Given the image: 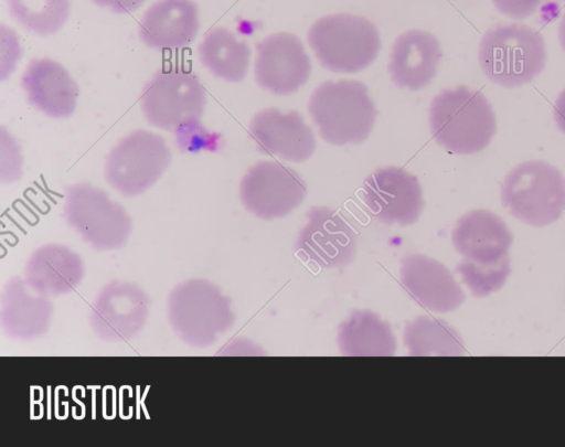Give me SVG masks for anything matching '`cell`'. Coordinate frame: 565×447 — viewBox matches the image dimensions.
<instances>
[{
    "instance_id": "6da1fadb",
    "label": "cell",
    "mask_w": 565,
    "mask_h": 447,
    "mask_svg": "<svg viewBox=\"0 0 565 447\" xmlns=\"http://www.w3.org/2000/svg\"><path fill=\"white\" fill-rule=\"evenodd\" d=\"M429 129L435 141L456 155L483 150L497 131L487 97L468 86L440 91L429 106Z\"/></svg>"
},
{
    "instance_id": "7a4b0ae2",
    "label": "cell",
    "mask_w": 565,
    "mask_h": 447,
    "mask_svg": "<svg viewBox=\"0 0 565 447\" xmlns=\"http://www.w3.org/2000/svg\"><path fill=\"white\" fill-rule=\"evenodd\" d=\"M543 36L524 23H497L480 39L478 61L487 78L504 88L531 83L544 68Z\"/></svg>"
},
{
    "instance_id": "3957f363",
    "label": "cell",
    "mask_w": 565,
    "mask_h": 447,
    "mask_svg": "<svg viewBox=\"0 0 565 447\" xmlns=\"http://www.w3.org/2000/svg\"><path fill=\"white\" fill-rule=\"evenodd\" d=\"M174 334L193 348H207L235 322L231 299L211 280L191 278L175 285L167 299Z\"/></svg>"
},
{
    "instance_id": "277c9868",
    "label": "cell",
    "mask_w": 565,
    "mask_h": 447,
    "mask_svg": "<svg viewBox=\"0 0 565 447\" xmlns=\"http://www.w3.org/2000/svg\"><path fill=\"white\" fill-rule=\"evenodd\" d=\"M308 111L320 137L335 146L364 141L376 117L367 87L350 79L320 84L309 98Z\"/></svg>"
},
{
    "instance_id": "5b68a950",
    "label": "cell",
    "mask_w": 565,
    "mask_h": 447,
    "mask_svg": "<svg viewBox=\"0 0 565 447\" xmlns=\"http://www.w3.org/2000/svg\"><path fill=\"white\" fill-rule=\"evenodd\" d=\"M308 43L319 63L334 73L363 71L376 58L381 39L366 18L332 13L318 19L307 32Z\"/></svg>"
},
{
    "instance_id": "8992f818",
    "label": "cell",
    "mask_w": 565,
    "mask_h": 447,
    "mask_svg": "<svg viewBox=\"0 0 565 447\" xmlns=\"http://www.w3.org/2000/svg\"><path fill=\"white\" fill-rule=\"evenodd\" d=\"M501 201L516 220L531 226L550 225L565 210V177L543 160L521 162L504 177Z\"/></svg>"
},
{
    "instance_id": "52a82bcc",
    "label": "cell",
    "mask_w": 565,
    "mask_h": 447,
    "mask_svg": "<svg viewBox=\"0 0 565 447\" xmlns=\"http://www.w3.org/2000/svg\"><path fill=\"white\" fill-rule=\"evenodd\" d=\"M63 216L67 225L97 251L121 248L132 231L126 209L88 182L65 188Z\"/></svg>"
},
{
    "instance_id": "ba28073f",
    "label": "cell",
    "mask_w": 565,
    "mask_h": 447,
    "mask_svg": "<svg viewBox=\"0 0 565 447\" xmlns=\"http://www.w3.org/2000/svg\"><path fill=\"white\" fill-rule=\"evenodd\" d=\"M205 105V91L198 76L180 66L156 72L140 95L145 118L163 130L177 131L199 124Z\"/></svg>"
},
{
    "instance_id": "9c48e42d",
    "label": "cell",
    "mask_w": 565,
    "mask_h": 447,
    "mask_svg": "<svg viewBox=\"0 0 565 447\" xmlns=\"http://www.w3.org/2000/svg\"><path fill=\"white\" fill-rule=\"evenodd\" d=\"M171 159V151L161 136L137 129L121 138L107 155L105 178L121 195L137 196L160 179Z\"/></svg>"
},
{
    "instance_id": "30bf717a",
    "label": "cell",
    "mask_w": 565,
    "mask_h": 447,
    "mask_svg": "<svg viewBox=\"0 0 565 447\" xmlns=\"http://www.w3.org/2000/svg\"><path fill=\"white\" fill-rule=\"evenodd\" d=\"M307 185L301 175L277 161H258L241 180L244 207L262 220L288 215L305 200Z\"/></svg>"
},
{
    "instance_id": "8fae6325",
    "label": "cell",
    "mask_w": 565,
    "mask_h": 447,
    "mask_svg": "<svg viewBox=\"0 0 565 447\" xmlns=\"http://www.w3.org/2000/svg\"><path fill=\"white\" fill-rule=\"evenodd\" d=\"M150 312L146 291L131 281L111 280L104 285L90 305L88 322L94 334L110 343L136 338Z\"/></svg>"
},
{
    "instance_id": "7c38bea8",
    "label": "cell",
    "mask_w": 565,
    "mask_h": 447,
    "mask_svg": "<svg viewBox=\"0 0 565 447\" xmlns=\"http://www.w3.org/2000/svg\"><path fill=\"white\" fill-rule=\"evenodd\" d=\"M358 235L348 220L327 206H312L299 231L295 253L303 262L322 268L349 265L356 252Z\"/></svg>"
},
{
    "instance_id": "4fadbf2b",
    "label": "cell",
    "mask_w": 565,
    "mask_h": 447,
    "mask_svg": "<svg viewBox=\"0 0 565 447\" xmlns=\"http://www.w3.org/2000/svg\"><path fill=\"white\" fill-rule=\"evenodd\" d=\"M361 199L374 219L390 225L415 223L424 207L418 179L398 167L372 172L363 183Z\"/></svg>"
},
{
    "instance_id": "5bb4252c",
    "label": "cell",
    "mask_w": 565,
    "mask_h": 447,
    "mask_svg": "<svg viewBox=\"0 0 565 447\" xmlns=\"http://www.w3.org/2000/svg\"><path fill=\"white\" fill-rule=\"evenodd\" d=\"M256 52L254 76L260 88L286 96L307 83L310 57L297 35L289 32L270 34L256 44Z\"/></svg>"
},
{
    "instance_id": "9a60e30c",
    "label": "cell",
    "mask_w": 565,
    "mask_h": 447,
    "mask_svg": "<svg viewBox=\"0 0 565 447\" xmlns=\"http://www.w3.org/2000/svg\"><path fill=\"white\" fill-rule=\"evenodd\" d=\"M248 131L260 152L285 161L303 162L317 146L312 129L296 110L263 109L252 118Z\"/></svg>"
},
{
    "instance_id": "2e32d148",
    "label": "cell",
    "mask_w": 565,
    "mask_h": 447,
    "mask_svg": "<svg viewBox=\"0 0 565 447\" xmlns=\"http://www.w3.org/2000/svg\"><path fill=\"white\" fill-rule=\"evenodd\" d=\"M401 285L415 302L433 312H451L465 301V294L450 270L425 255L403 258Z\"/></svg>"
},
{
    "instance_id": "e0dca14e",
    "label": "cell",
    "mask_w": 565,
    "mask_h": 447,
    "mask_svg": "<svg viewBox=\"0 0 565 447\" xmlns=\"http://www.w3.org/2000/svg\"><path fill=\"white\" fill-rule=\"evenodd\" d=\"M53 318L50 297L33 290L14 276L7 280L0 296V324L12 340L32 341L46 334Z\"/></svg>"
},
{
    "instance_id": "ac0fdd59",
    "label": "cell",
    "mask_w": 565,
    "mask_h": 447,
    "mask_svg": "<svg viewBox=\"0 0 565 447\" xmlns=\"http://www.w3.org/2000/svg\"><path fill=\"white\" fill-rule=\"evenodd\" d=\"M21 86L29 104L49 117L67 118L76 108L78 86L54 60H31L21 76Z\"/></svg>"
},
{
    "instance_id": "d6986e66",
    "label": "cell",
    "mask_w": 565,
    "mask_h": 447,
    "mask_svg": "<svg viewBox=\"0 0 565 447\" xmlns=\"http://www.w3.org/2000/svg\"><path fill=\"white\" fill-rule=\"evenodd\" d=\"M200 29L199 8L193 0H157L139 22V38L151 49H183Z\"/></svg>"
},
{
    "instance_id": "ffe728a7",
    "label": "cell",
    "mask_w": 565,
    "mask_h": 447,
    "mask_svg": "<svg viewBox=\"0 0 565 447\" xmlns=\"http://www.w3.org/2000/svg\"><path fill=\"white\" fill-rule=\"evenodd\" d=\"M84 274L83 259L76 252L63 244L49 243L30 254L22 277L39 294L57 297L74 291Z\"/></svg>"
},
{
    "instance_id": "44dd1931",
    "label": "cell",
    "mask_w": 565,
    "mask_h": 447,
    "mask_svg": "<svg viewBox=\"0 0 565 447\" xmlns=\"http://www.w3.org/2000/svg\"><path fill=\"white\" fill-rule=\"evenodd\" d=\"M451 241L463 259L494 263L509 256L512 234L498 214L477 209L459 217Z\"/></svg>"
},
{
    "instance_id": "7402d4cb",
    "label": "cell",
    "mask_w": 565,
    "mask_h": 447,
    "mask_svg": "<svg viewBox=\"0 0 565 447\" xmlns=\"http://www.w3.org/2000/svg\"><path fill=\"white\" fill-rule=\"evenodd\" d=\"M441 50L437 38L423 30H408L393 43L388 72L401 88L422 89L437 73Z\"/></svg>"
},
{
    "instance_id": "603a6c76",
    "label": "cell",
    "mask_w": 565,
    "mask_h": 447,
    "mask_svg": "<svg viewBox=\"0 0 565 447\" xmlns=\"http://www.w3.org/2000/svg\"><path fill=\"white\" fill-rule=\"evenodd\" d=\"M338 345L343 355L388 356L396 351V339L391 326L370 310H354L342 321Z\"/></svg>"
},
{
    "instance_id": "cb8c5ba5",
    "label": "cell",
    "mask_w": 565,
    "mask_h": 447,
    "mask_svg": "<svg viewBox=\"0 0 565 447\" xmlns=\"http://www.w3.org/2000/svg\"><path fill=\"white\" fill-rule=\"evenodd\" d=\"M201 63L217 78L237 83L245 78L250 49L228 29L218 26L206 32L198 47Z\"/></svg>"
},
{
    "instance_id": "d4e9b609",
    "label": "cell",
    "mask_w": 565,
    "mask_h": 447,
    "mask_svg": "<svg viewBox=\"0 0 565 447\" xmlns=\"http://www.w3.org/2000/svg\"><path fill=\"white\" fill-rule=\"evenodd\" d=\"M404 344L414 356H457L465 353L459 333L446 321L431 317H417L407 322Z\"/></svg>"
},
{
    "instance_id": "484cf974",
    "label": "cell",
    "mask_w": 565,
    "mask_h": 447,
    "mask_svg": "<svg viewBox=\"0 0 565 447\" xmlns=\"http://www.w3.org/2000/svg\"><path fill=\"white\" fill-rule=\"evenodd\" d=\"M6 3L14 21L40 36L60 31L71 12L70 0H6Z\"/></svg>"
},
{
    "instance_id": "4316f807",
    "label": "cell",
    "mask_w": 565,
    "mask_h": 447,
    "mask_svg": "<svg viewBox=\"0 0 565 447\" xmlns=\"http://www.w3.org/2000/svg\"><path fill=\"white\" fill-rule=\"evenodd\" d=\"M475 297H486L500 290L511 273L509 256L494 263L463 259L456 268Z\"/></svg>"
},
{
    "instance_id": "83f0119b",
    "label": "cell",
    "mask_w": 565,
    "mask_h": 447,
    "mask_svg": "<svg viewBox=\"0 0 565 447\" xmlns=\"http://www.w3.org/2000/svg\"><path fill=\"white\" fill-rule=\"evenodd\" d=\"M22 157L17 141L1 128V180L13 182L20 179Z\"/></svg>"
},
{
    "instance_id": "f1b7e54d",
    "label": "cell",
    "mask_w": 565,
    "mask_h": 447,
    "mask_svg": "<svg viewBox=\"0 0 565 447\" xmlns=\"http://www.w3.org/2000/svg\"><path fill=\"white\" fill-rule=\"evenodd\" d=\"M542 0H492L495 9L515 20H523L532 15Z\"/></svg>"
},
{
    "instance_id": "f546056e",
    "label": "cell",
    "mask_w": 565,
    "mask_h": 447,
    "mask_svg": "<svg viewBox=\"0 0 565 447\" xmlns=\"http://www.w3.org/2000/svg\"><path fill=\"white\" fill-rule=\"evenodd\" d=\"M95 4L115 13H130L138 10L146 0H92Z\"/></svg>"
},
{
    "instance_id": "4dcf8cb0",
    "label": "cell",
    "mask_w": 565,
    "mask_h": 447,
    "mask_svg": "<svg viewBox=\"0 0 565 447\" xmlns=\"http://www.w3.org/2000/svg\"><path fill=\"white\" fill-rule=\"evenodd\" d=\"M553 116L558 129L565 134V88L556 97Z\"/></svg>"
},
{
    "instance_id": "1f68e13d",
    "label": "cell",
    "mask_w": 565,
    "mask_h": 447,
    "mask_svg": "<svg viewBox=\"0 0 565 447\" xmlns=\"http://www.w3.org/2000/svg\"><path fill=\"white\" fill-rule=\"evenodd\" d=\"M558 40L561 43L562 49L565 52V12L561 19L559 25H558Z\"/></svg>"
}]
</instances>
